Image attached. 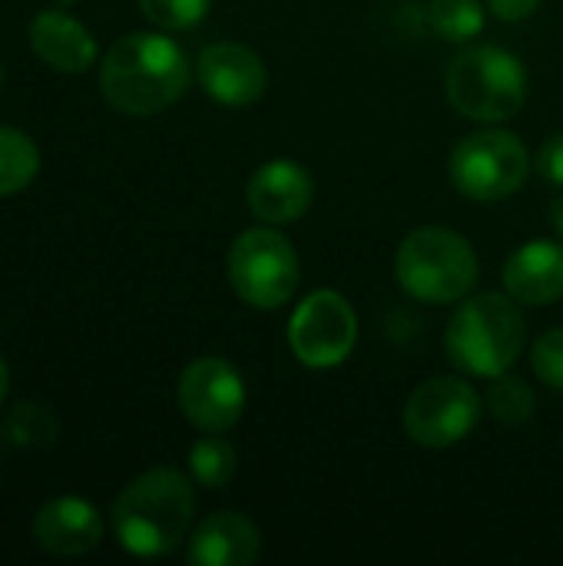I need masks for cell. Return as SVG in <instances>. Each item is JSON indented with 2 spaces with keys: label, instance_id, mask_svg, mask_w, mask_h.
Returning <instances> with one entry per match:
<instances>
[{
  "label": "cell",
  "instance_id": "cell-4",
  "mask_svg": "<svg viewBox=\"0 0 563 566\" xmlns=\"http://www.w3.org/2000/svg\"><path fill=\"white\" fill-rule=\"evenodd\" d=\"M398 285L428 305H451L471 295L478 282V255L465 235L441 226L415 229L395 252Z\"/></svg>",
  "mask_w": 563,
  "mask_h": 566
},
{
  "label": "cell",
  "instance_id": "cell-6",
  "mask_svg": "<svg viewBox=\"0 0 563 566\" xmlns=\"http://www.w3.org/2000/svg\"><path fill=\"white\" fill-rule=\"evenodd\" d=\"M451 182L475 202H501L531 176V153L508 129H478L465 136L448 163Z\"/></svg>",
  "mask_w": 563,
  "mask_h": 566
},
{
  "label": "cell",
  "instance_id": "cell-5",
  "mask_svg": "<svg viewBox=\"0 0 563 566\" xmlns=\"http://www.w3.org/2000/svg\"><path fill=\"white\" fill-rule=\"evenodd\" d=\"M445 90L451 106L475 123H504L528 99V70L504 46H468L448 66Z\"/></svg>",
  "mask_w": 563,
  "mask_h": 566
},
{
  "label": "cell",
  "instance_id": "cell-17",
  "mask_svg": "<svg viewBox=\"0 0 563 566\" xmlns=\"http://www.w3.org/2000/svg\"><path fill=\"white\" fill-rule=\"evenodd\" d=\"M40 172V149L30 133L0 126V199L23 192Z\"/></svg>",
  "mask_w": 563,
  "mask_h": 566
},
{
  "label": "cell",
  "instance_id": "cell-20",
  "mask_svg": "<svg viewBox=\"0 0 563 566\" xmlns=\"http://www.w3.org/2000/svg\"><path fill=\"white\" fill-rule=\"evenodd\" d=\"M3 441L7 444H17V448H40V444H53L56 441V421L46 408L33 405V401H20L3 428H0Z\"/></svg>",
  "mask_w": 563,
  "mask_h": 566
},
{
  "label": "cell",
  "instance_id": "cell-23",
  "mask_svg": "<svg viewBox=\"0 0 563 566\" xmlns=\"http://www.w3.org/2000/svg\"><path fill=\"white\" fill-rule=\"evenodd\" d=\"M531 365H534V375H538L548 388L563 391V328H551V332H544V335L534 342Z\"/></svg>",
  "mask_w": 563,
  "mask_h": 566
},
{
  "label": "cell",
  "instance_id": "cell-11",
  "mask_svg": "<svg viewBox=\"0 0 563 566\" xmlns=\"http://www.w3.org/2000/svg\"><path fill=\"white\" fill-rule=\"evenodd\" d=\"M196 76L202 90L222 106H249L262 99L269 86V73L259 53L236 40H219L202 46L196 60Z\"/></svg>",
  "mask_w": 563,
  "mask_h": 566
},
{
  "label": "cell",
  "instance_id": "cell-21",
  "mask_svg": "<svg viewBox=\"0 0 563 566\" xmlns=\"http://www.w3.org/2000/svg\"><path fill=\"white\" fill-rule=\"evenodd\" d=\"M484 405H488V411L501 424L518 428V424H524L534 415V405L538 401H534V391H531V385L524 378L498 375L494 385H491V391H488V398H484Z\"/></svg>",
  "mask_w": 563,
  "mask_h": 566
},
{
  "label": "cell",
  "instance_id": "cell-10",
  "mask_svg": "<svg viewBox=\"0 0 563 566\" xmlns=\"http://www.w3.org/2000/svg\"><path fill=\"white\" fill-rule=\"evenodd\" d=\"M176 398H179L183 418L202 434L229 431L246 411L242 375L226 358H216V355H206L186 365V371L179 375Z\"/></svg>",
  "mask_w": 563,
  "mask_h": 566
},
{
  "label": "cell",
  "instance_id": "cell-22",
  "mask_svg": "<svg viewBox=\"0 0 563 566\" xmlns=\"http://www.w3.org/2000/svg\"><path fill=\"white\" fill-rule=\"evenodd\" d=\"M209 3L212 0H139V10L163 30H189L209 13Z\"/></svg>",
  "mask_w": 563,
  "mask_h": 566
},
{
  "label": "cell",
  "instance_id": "cell-27",
  "mask_svg": "<svg viewBox=\"0 0 563 566\" xmlns=\"http://www.w3.org/2000/svg\"><path fill=\"white\" fill-rule=\"evenodd\" d=\"M551 222H554V229L561 232L563 239V196L561 199H554V206H551Z\"/></svg>",
  "mask_w": 563,
  "mask_h": 566
},
{
  "label": "cell",
  "instance_id": "cell-8",
  "mask_svg": "<svg viewBox=\"0 0 563 566\" xmlns=\"http://www.w3.org/2000/svg\"><path fill=\"white\" fill-rule=\"evenodd\" d=\"M481 421V398L461 378H431L405 405V434L421 448H451L465 441Z\"/></svg>",
  "mask_w": 563,
  "mask_h": 566
},
{
  "label": "cell",
  "instance_id": "cell-15",
  "mask_svg": "<svg viewBox=\"0 0 563 566\" xmlns=\"http://www.w3.org/2000/svg\"><path fill=\"white\" fill-rule=\"evenodd\" d=\"M30 50L60 73H86L96 63L93 33L66 10H40L30 20Z\"/></svg>",
  "mask_w": 563,
  "mask_h": 566
},
{
  "label": "cell",
  "instance_id": "cell-19",
  "mask_svg": "<svg viewBox=\"0 0 563 566\" xmlns=\"http://www.w3.org/2000/svg\"><path fill=\"white\" fill-rule=\"evenodd\" d=\"M428 23L441 40L468 43L471 36L481 33L484 10H481V0H431Z\"/></svg>",
  "mask_w": 563,
  "mask_h": 566
},
{
  "label": "cell",
  "instance_id": "cell-26",
  "mask_svg": "<svg viewBox=\"0 0 563 566\" xmlns=\"http://www.w3.org/2000/svg\"><path fill=\"white\" fill-rule=\"evenodd\" d=\"M7 395H10V368H7V361L0 358V408H3V401H7Z\"/></svg>",
  "mask_w": 563,
  "mask_h": 566
},
{
  "label": "cell",
  "instance_id": "cell-16",
  "mask_svg": "<svg viewBox=\"0 0 563 566\" xmlns=\"http://www.w3.org/2000/svg\"><path fill=\"white\" fill-rule=\"evenodd\" d=\"M259 531L249 517L219 511L192 531L186 557L199 566H249L259 557Z\"/></svg>",
  "mask_w": 563,
  "mask_h": 566
},
{
  "label": "cell",
  "instance_id": "cell-9",
  "mask_svg": "<svg viewBox=\"0 0 563 566\" xmlns=\"http://www.w3.org/2000/svg\"><path fill=\"white\" fill-rule=\"evenodd\" d=\"M358 342V315L345 295L312 292L289 322V348L305 368L342 365Z\"/></svg>",
  "mask_w": 563,
  "mask_h": 566
},
{
  "label": "cell",
  "instance_id": "cell-24",
  "mask_svg": "<svg viewBox=\"0 0 563 566\" xmlns=\"http://www.w3.org/2000/svg\"><path fill=\"white\" fill-rule=\"evenodd\" d=\"M538 172H541L551 186L563 189V133H554V136L541 146V153H538Z\"/></svg>",
  "mask_w": 563,
  "mask_h": 566
},
{
  "label": "cell",
  "instance_id": "cell-7",
  "mask_svg": "<svg viewBox=\"0 0 563 566\" xmlns=\"http://www.w3.org/2000/svg\"><path fill=\"white\" fill-rule=\"evenodd\" d=\"M229 282L252 308H282L299 289V255L272 226L249 229L229 249Z\"/></svg>",
  "mask_w": 563,
  "mask_h": 566
},
{
  "label": "cell",
  "instance_id": "cell-28",
  "mask_svg": "<svg viewBox=\"0 0 563 566\" xmlns=\"http://www.w3.org/2000/svg\"><path fill=\"white\" fill-rule=\"evenodd\" d=\"M60 7H70V3H76V0H56Z\"/></svg>",
  "mask_w": 563,
  "mask_h": 566
},
{
  "label": "cell",
  "instance_id": "cell-3",
  "mask_svg": "<svg viewBox=\"0 0 563 566\" xmlns=\"http://www.w3.org/2000/svg\"><path fill=\"white\" fill-rule=\"evenodd\" d=\"M528 325L518 298L501 292H481L458 305L445 332V352L451 365L475 378H498L524 355Z\"/></svg>",
  "mask_w": 563,
  "mask_h": 566
},
{
  "label": "cell",
  "instance_id": "cell-14",
  "mask_svg": "<svg viewBox=\"0 0 563 566\" xmlns=\"http://www.w3.org/2000/svg\"><path fill=\"white\" fill-rule=\"evenodd\" d=\"M504 289L521 305H554L563 298V245L551 239L524 242L504 262Z\"/></svg>",
  "mask_w": 563,
  "mask_h": 566
},
{
  "label": "cell",
  "instance_id": "cell-2",
  "mask_svg": "<svg viewBox=\"0 0 563 566\" xmlns=\"http://www.w3.org/2000/svg\"><path fill=\"white\" fill-rule=\"evenodd\" d=\"M192 514L196 494L189 478L173 468H153L113 501V534L133 557H166L186 541Z\"/></svg>",
  "mask_w": 563,
  "mask_h": 566
},
{
  "label": "cell",
  "instance_id": "cell-25",
  "mask_svg": "<svg viewBox=\"0 0 563 566\" xmlns=\"http://www.w3.org/2000/svg\"><path fill=\"white\" fill-rule=\"evenodd\" d=\"M488 7L494 10L498 20L518 23V20H528L541 7V0H488Z\"/></svg>",
  "mask_w": 563,
  "mask_h": 566
},
{
  "label": "cell",
  "instance_id": "cell-1",
  "mask_svg": "<svg viewBox=\"0 0 563 566\" xmlns=\"http://www.w3.org/2000/svg\"><path fill=\"white\" fill-rule=\"evenodd\" d=\"M189 86V60L183 46L163 33H126L100 63L103 99L123 116H156L169 109Z\"/></svg>",
  "mask_w": 563,
  "mask_h": 566
},
{
  "label": "cell",
  "instance_id": "cell-13",
  "mask_svg": "<svg viewBox=\"0 0 563 566\" xmlns=\"http://www.w3.org/2000/svg\"><path fill=\"white\" fill-rule=\"evenodd\" d=\"M33 541L53 557H83L103 541V517L83 497H53L33 517Z\"/></svg>",
  "mask_w": 563,
  "mask_h": 566
},
{
  "label": "cell",
  "instance_id": "cell-29",
  "mask_svg": "<svg viewBox=\"0 0 563 566\" xmlns=\"http://www.w3.org/2000/svg\"><path fill=\"white\" fill-rule=\"evenodd\" d=\"M3 80H7V73H3V66H0V90H3Z\"/></svg>",
  "mask_w": 563,
  "mask_h": 566
},
{
  "label": "cell",
  "instance_id": "cell-12",
  "mask_svg": "<svg viewBox=\"0 0 563 566\" xmlns=\"http://www.w3.org/2000/svg\"><path fill=\"white\" fill-rule=\"evenodd\" d=\"M315 182L309 169L295 159H272L259 166L249 179L246 202L252 216L265 226H289L312 206Z\"/></svg>",
  "mask_w": 563,
  "mask_h": 566
},
{
  "label": "cell",
  "instance_id": "cell-18",
  "mask_svg": "<svg viewBox=\"0 0 563 566\" xmlns=\"http://www.w3.org/2000/svg\"><path fill=\"white\" fill-rule=\"evenodd\" d=\"M189 471H192V481L209 488V491H219L226 488L236 471H239V458H236V448L219 438V434H206L192 444L189 451Z\"/></svg>",
  "mask_w": 563,
  "mask_h": 566
}]
</instances>
